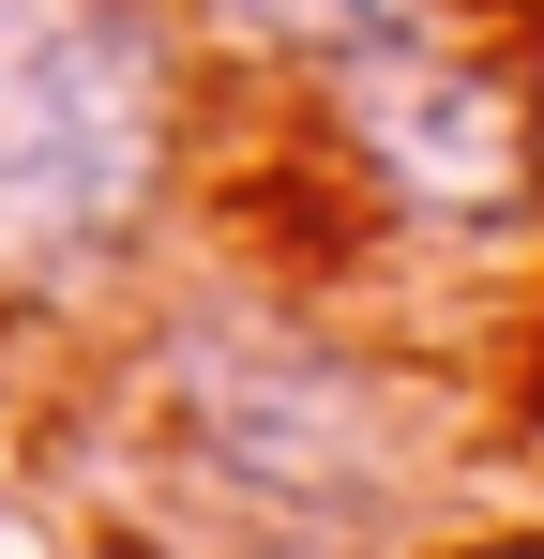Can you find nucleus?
<instances>
[{"mask_svg": "<svg viewBox=\"0 0 544 559\" xmlns=\"http://www.w3.org/2000/svg\"><path fill=\"white\" fill-rule=\"evenodd\" d=\"M167 167H181L167 0H0V302L106 287Z\"/></svg>", "mask_w": 544, "mask_h": 559, "instance_id": "nucleus-1", "label": "nucleus"}, {"mask_svg": "<svg viewBox=\"0 0 544 559\" xmlns=\"http://www.w3.org/2000/svg\"><path fill=\"white\" fill-rule=\"evenodd\" d=\"M318 76H333V106H348V152L409 197V212H439V227L530 212V167H544V152H530V106L499 92L469 46H439L424 15L378 31V46H348V61H318Z\"/></svg>", "mask_w": 544, "mask_h": 559, "instance_id": "nucleus-2", "label": "nucleus"}, {"mask_svg": "<svg viewBox=\"0 0 544 559\" xmlns=\"http://www.w3.org/2000/svg\"><path fill=\"white\" fill-rule=\"evenodd\" d=\"M167 15H197L212 46H258V61H348L378 31H409L424 0H167Z\"/></svg>", "mask_w": 544, "mask_h": 559, "instance_id": "nucleus-3", "label": "nucleus"}]
</instances>
